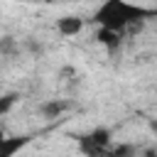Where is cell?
Listing matches in <instances>:
<instances>
[{
	"label": "cell",
	"instance_id": "cell-5",
	"mask_svg": "<svg viewBox=\"0 0 157 157\" xmlns=\"http://www.w3.org/2000/svg\"><path fill=\"white\" fill-rule=\"evenodd\" d=\"M123 37L125 34H120V32H113V29H98V34H96V42L98 44H103L105 49H110V52H115L120 44H123Z\"/></svg>",
	"mask_w": 157,
	"mask_h": 157
},
{
	"label": "cell",
	"instance_id": "cell-9",
	"mask_svg": "<svg viewBox=\"0 0 157 157\" xmlns=\"http://www.w3.org/2000/svg\"><path fill=\"white\" fill-rule=\"evenodd\" d=\"M150 130H152V132H155V135H157V120H155V118H152V120H150Z\"/></svg>",
	"mask_w": 157,
	"mask_h": 157
},
{
	"label": "cell",
	"instance_id": "cell-3",
	"mask_svg": "<svg viewBox=\"0 0 157 157\" xmlns=\"http://www.w3.org/2000/svg\"><path fill=\"white\" fill-rule=\"evenodd\" d=\"M56 29H59V34H64V37H74V34H78V32L83 29V20L76 17V15H64V17L56 20Z\"/></svg>",
	"mask_w": 157,
	"mask_h": 157
},
{
	"label": "cell",
	"instance_id": "cell-7",
	"mask_svg": "<svg viewBox=\"0 0 157 157\" xmlns=\"http://www.w3.org/2000/svg\"><path fill=\"white\" fill-rule=\"evenodd\" d=\"M105 157H135V145L120 142L118 147H110V150L105 152Z\"/></svg>",
	"mask_w": 157,
	"mask_h": 157
},
{
	"label": "cell",
	"instance_id": "cell-1",
	"mask_svg": "<svg viewBox=\"0 0 157 157\" xmlns=\"http://www.w3.org/2000/svg\"><path fill=\"white\" fill-rule=\"evenodd\" d=\"M150 17H157V10L142 7L128 0H103V5L93 12L96 25H101L103 29L120 32V34H125L132 25H142Z\"/></svg>",
	"mask_w": 157,
	"mask_h": 157
},
{
	"label": "cell",
	"instance_id": "cell-8",
	"mask_svg": "<svg viewBox=\"0 0 157 157\" xmlns=\"http://www.w3.org/2000/svg\"><path fill=\"white\" fill-rule=\"evenodd\" d=\"M12 101H15V96H5V98H2V103H0V113H7V110H10V105H12Z\"/></svg>",
	"mask_w": 157,
	"mask_h": 157
},
{
	"label": "cell",
	"instance_id": "cell-4",
	"mask_svg": "<svg viewBox=\"0 0 157 157\" xmlns=\"http://www.w3.org/2000/svg\"><path fill=\"white\" fill-rule=\"evenodd\" d=\"M71 108V103L69 101H64V98H52V101H44L42 105H39V110H42V115L44 118H59L61 113H66Z\"/></svg>",
	"mask_w": 157,
	"mask_h": 157
},
{
	"label": "cell",
	"instance_id": "cell-2",
	"mask_svg": "<svg viewBox=\"0 0 157 157\" xmlns=\"http://www.w3.org/2000/svg\"><path fill=\"white\" fill-rule=\"evenodd\" d=\"M110 137L113 132L108 128H93L91 132H83L76 140L83 157H105V152L110 150Z\"/></svg>",
	"mask_w": 157,
	"mask_h": 157
},
{
	"label": "cell",
	"instance_id": "cell-6",
	"mask_svg": "<svg viewBox=\"0 0 157 157\" xmlns=\"http://www.w3.org/2000/svg\"><path fill=\"white\" fill-rule=\"evenodd\" d=\"M32 137L29 135H20V137H2V157H15L17 150H22L25 145H29Z\"/></svg>",
	"mask_w": 157,
	"mask_h": 157
}]
</instances>
